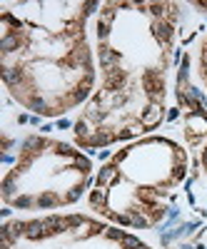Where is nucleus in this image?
Here are the masks:
<instances>
[{"label":"nucleus","mask_w":207,"mask_h":249,"mask_svg":"<svg viewBox=\"0 0 207 249\" xmlns=\"http://www.w3.org/2000/svg\"><path fill=\"white\" fill-rule=\"evenodd\" d=\"M0 249H152L140 237L90 214H45L3 224Z\"/></svg>","instance_id":"39448f33"},{"label":"nucleus","mask_w":207,"mask_h":249,"mask_svg":"<svg viewBox=\"0 0 207 249\" xmlns=\"http://www.w3.org/2000/svg\"><path fill=\"white\" fill-rule=\"evenodd\" d=\"M97 8L88 0L0 5V75L23 110L60 117L90 100L97 68L88 20Z\"/></svg>","instance_id":"f03ea898"},{"label":"nucleus","mask_w":207,"mask_h":249,"mask_svg":"<svg viewBox=\"0 0 207 249\" xmlns=\"http://www.w3.org/2000/svg\"><path fill=\"white\" fill-rule=\"evenodd\" d=\"M197 75H200L202 85L207 90V35H205V40L200 43V53H197Z\"/></svg>","instance_id":"0eeeda50"},{"label":"nucleus","mask_w":207,"mask_h":249,"mask_svg":"<svg viewBox=\"0 0 207 249\" xmlns=\"http://www.w3.org/2000/svg\"><path fill=\"white\" fill-rule=\"evenodd\" d=\"M197 172H200V184H202V192L207 199V142L197 150Z\"/></svg>","instance_id":"423d86ee"},{"label":"nucleus","mask_w":207,"mask_h":249,"mask_svg":"<svg viewBox=\"0 0 207 249\" xmlns=\"http://www.w3.org/2000/svg\"><path fill=\"white\" fill-rule=\"evenodd\" d=\"M180 10V3H100L95 13L97 85L73 127L80 150L132 142L162 124Z\"/></svg>","instance_id":"f257e3e1"},{"label":"nucleus","mask_w":207,"mask_h":249,"mask_svg":"<svg viewBox=\"0 0 207 249\" xmlns=\"http://www.w3.org/2000/svg\"><path fill=\"white\" fill-rule=\"evenodd\" d=\"M93 162L77 144L30 135L3 177V202L20 212L63 210L85 195Z\"/></svg>","instance_id":"20e7f679"},{"label":"nucleus","mask_w":207,"mask_h":249,"mask_svg":"<svg viewBox=\"0 0 207 249\" xmlns=\"http://www.w3.org/2000/svg\"><path fill=\"white\" fill-rule=\"evenodd\" d=\"M190 172L188 150L172 137L148 135L128 142L95 175L90 210L122 230H152Z\"/></svg>","instance_id":"7ed1b4c3"}]
</instances>
